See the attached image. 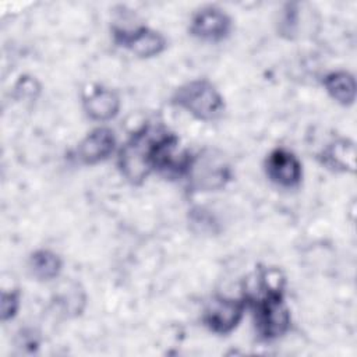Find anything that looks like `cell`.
Listing matches in <instances>:
<instances>
[{
  "instance_id": "obj_9",
  "label": "cell",
  "mask_w": 357,
  "mask_h": 357,
  "mask_svg": "<svg viewBox=\"0 0 357 357\" xmlns=\"http://www.w3.org/2000/svg\"><path fill=\"white\" fill-rule=\"evenodd\" d=\"M116 134L112 128L100 126L91 130L77 145V159L86 166L106 160L116 149Z\"/></svg>"
},
{
  "instance_id": "obj_5",
  "label": "cell",
  "mask_w": 357,
  "mask_h": 357,
  "mask_svg": "<svg viewBox=\"0 0 357 357\" xmlns=\"http://www.w3.org/2000/svg\"><path fill=\"white\" fill-rule=\"evenodd\" d=\"M245 307L247 303L244 298L216 296L205 305L202 322L216 335H229L241 322Z\"/></svg>"
},
{
  "instance_id": "obj_15",
  "label": "cell",
  "mask_w": 357,
  "mask_h": 357,
  "mask_svg": "<svg viewBox=\"0 0 357 357\" xmlns=\"http://www.w3.org/2000/svg\"><path fill=\"white\" fill-rule=\"evenodd\" d=\"M59 303L63 307V312H66L67 315L70 314H79L84 308L85 304V296L81 290H78L77 287L67 290V293H63L59 297Z\"/></svg>"
},
{
  "instance_id": "obj_12",
  "label": "cell",
  "mask_w": 357,
  "mask_h": 357,
  "mask_svg": "<svg viewBox=\"0 0 357 357\" xmlns=\"http://www.w3.org/2000/svg\"><path fill=\"white\" fill-rule=\"evenodd\" d=\"M322 85L326 93L342 106H351L356 100V78L350 71L333 70L322 77Z\"/></svg>"
},
{
  "instance_id": "obj_10",
  "label": "cell",
  "mask_w": 357,
  "mask_h": 357,
  "mask_svg": "<svg viewBox=\"0 0 357 357\" xmlns=\"http://www.w3.org/2000/svg\"><path fill=\"white\" fill-rule=\"evenodd\" d=\"M82 107L85 114L99 123L113 120L121 107L120 95L110 88L96 85L86 92L82 99Z\"/></svg>"
},
{
  "instance_id": "obj_13",
  "label": "cell",
  "mask_w": 357,
  "mask_h": 357,
  "mask_svg": "<svg viewBox=\"0 0 357 357\" xmlns=\"http://www.w3.org/2000/svg\"><path fill=\"white\" fill-rule=\"evenodd\" d=\"M28 269L36 280L49 282L61 273L63 259L52 250L38 248L28 258Z\"/></svg>"
},
{
  "instance_id": "obj_6",
  "label": "cell",
  "mask_w": 357,
  "mask_h": 357,
  "mask_svg": "<svg viewBox=\"0 0 357 357\" xmlns=\"http://www.w3.org/2000/svg\"><path fill=\"white\" fill-rule=\"evenodd\" d=\"M112 36L117 46L127 49L130 53L141 59L159 56L167 46V39L163 33L145 25L128 29L114 26Z\"/></svg>"
},
{
  "instance_id": "obj_3",
  "label": "cell",
  "mask_w": 357,
  "mask_h": 357,
  "mask_svg": "<svg viewBox=\"0 0 357 357\" xmlns=\"http://www.w3.org/2000/svg\"><path fill=\"white\" fill-rule=\"evenodd\" d=\"M173 106L187 112L195 120L215 121L225 112V98L206 78H195L181 84L172 93Z\"/></svg>"
},
{
  "instance_id": "obj_1",
  "label": "cell",
  "mask_w": 357,
  "mask_h": 357,
  "mask_svg": "<svg viewBox=\"0 0 357 357\" xmlns=\"http://www.w3.org/2000/svg\"><path fill=\"white\" fill-rule=\"evenodd\" d=\"M258 296L247 294V305L254 310L257 333L264 340H275L287 333L291 324L290 308L284 298V278L279 269H265L258 275Z\"/></svg>"
},
{
  "instance_id": "obj_4",
  "label": "cell",
  "mask_w": 357,
  "mask_h": 357,
  "mask_svg": "<svg viewBox=\"0 0 357 357\" xmlns=\"http://www.w3.org/2000/svg\"><path fill=\"white\" fill-rule=\"evenodd\" d=\"M184 177L195 191H218L231 180V167L215 149H202L190 155Z\"/></svg>"
},
{
  "instance_id": "obj_8",
  "label": "cell",
  "mask_w": 357,
  "mask_h": 357,
  "mask_svg": "<svg viewBox=\"0 0 357 357\" xmlns=\"http://www.w3.org/2000/svg\"><path fill=\"white\" fill-rule=\"evenodd\" d=\"M266 177L282 188H296L303 178V165L291 151L279 146L272 149L264 162Z\"/></svg>"
},
{
  "instance_id": "obj_7",
  "label": "cell",
  "mask_w": 357,
  "mask_h": 357,
  "mask_svg": "<svg viewBox=\"0 0 357 357\" xmlns=\"http://www.w3.org/2000/svg\"><path fill=\"white\" fill-rule=\"evenodd\" d=\"M231 28V17L223 8L204 6L192 14L188 32L199 40L219 42L230 35Z\"/></svg>"
},
{
  "instance_id": "obj_2",
  "label": "cell",
  "mask_w": 357,
  "mask_h": 357,
  "mask_svg": "<svg viewBox=\"0 0 357 357\" xmlns=\"http://www.w3.org/2000/svg\"><path fill=\"white\" fill-rule=\"evenodd\" d=\"M165 131L162 127L142 126L119 149L117 167L130 184H142L155 170L156 146Z\"/></svg>"
},
{
  "instance_id": "obj_16",
  "label": "cell",
  "mask_w": 357,
  "mask_h": 357,
  "mask_svg": "<svg viewBox=\"0 0 357 357\" xmlns=\"http://www.w3.org/2000/svg\"><path fill=\"white\" fill-rule=\"evenodd\" d=\"M39 89L40 86L36 79L26 75H21L15 84V92L20 93L22 98H35V93H38Z\"/></svg>"
},
{
  "instance_id": "obj_14",
  "label": "cell",
  "mask_w": 357,
  "mask_h": 357,
  "mask_svg": "<svg viewBox=\"0 0 357 357\" xmlns=\"http://www.w3.org/2000/svg\"><path fill=\"white\" fill-rule=\"evenodd\" d=\"M21 293L17 289L3 290L0 297V317L3 322L11 321L20 311Z\"/></svg>"
},
{
  "instance_id": "obj_11",
  "label": "cell",
  "mask_w": 357,
  "mask_h": 357,
  "mask_svg": "<svg viewBox=\"0 0 357 357\" xmlns=\"http://www.w3.org/2000/svg\"><path fill=\"white\" fill-rule=\"evenodd\" d=\"M319 162L326 169L336 173H354L356 144L349 138H336L326 144L319 153Z\"/></svg>"
}]
</instances>
